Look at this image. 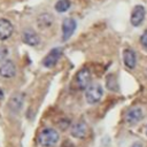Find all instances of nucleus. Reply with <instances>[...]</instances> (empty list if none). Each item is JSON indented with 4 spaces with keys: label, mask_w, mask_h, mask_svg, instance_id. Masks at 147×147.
Instances as JSON below:
<instances>
[{
    "label": "nucleus",
    "mask_w": 147,
    "mask_h": 147,
    "mask_svg": "<svg viewBox=\"0 0 147 147\" xmlns=\"http://www.w3.org/2000/svg\"><path fill=\"white\" fill-rule=\"evenodd\" d=\"M60 140V134L55 129L45 127L38 134V142L42 147H54Z\"/></svg>",
    "instance_id": "1"
},
{
    "label": "nucleus",
    "mask_w": 147,
    "mask_h": 147,
    "mask_svg": "<svg viewBox=\"0 0 147 147\" xmlns=\"http://www.w3.org/2000/svg\"><path fill=\"white\" fill-rule=\"evenodd\" d=\"M103 96V88L100 84L98 83H92L85 92V99L87 101V103L90 105H95L99 101H101Z\"/></svg>",
    "instance_id": "2"
},
{
    "label": "nucleus",
    "mask_w": 147,
    "mask_h": 147,
    "mask_svg": "<svg viewBox=\"0 0 147 147\" xmlns=\"http://www.w3.org/2000/svg\"><path fill=\"white\" fill-rule=\"evenodd\" d=\"M91 80H92L91 71L87 68L80 69L76 75V85L79 90H86L92 84Z\"/></svg>",
    "instance_id": "3"
},
{
    "label": "nucleus",
    "mask_w": 147,
    "mask_h": 147,
    "mask_svg": "<svg viewBox=\"0 0 147 147\" xmlns=\"http://www.w3.org/2000/svg\"><path fill=\"white\" fill-rule=\"evenodd\" d=\"M76 28H77V22L74 18L71 17L64 18L62 22V40L63 41L69 40L70 37L74 34Z\"/></svg>",
    "instance_id": "4"
},
{
    "label": "nucleus",
    "mask_w": 147,
    "mask_h": 147,
    "mask_svg": "<svg viewBox=\"0 0 147 147\" xmlns=\"http://www.w3.org/2000/svg\"><path fill=\"white\" fill-rule=\"evenodd\" d=\"M144 117V113H142V109L139 108V107H133V108H130L125 115H124V121L126 124H136L138 122H140Z\"/></svg>",
    "instance_id": "5"
},
{
    "label": "nucleus",
    "mask_w": 147,
    "mask_h": 147,
    "mask_svg": "<svg viewBox=\"0 0 147 147\" xmlns=\"http://www.w3.org/2000/svg\"><path fill=\"white\" fill-rule=\"evenodd\" d=\"M62 55V51L61 48H53L48 52V54L44 57L42 60V65L45 68H53L60 60Z\"/></svg>",
    "instance_id": "6"
},
{
    "label": "nucleus",
    "mask_w": 147,
    "mask_h": 147,
    "mask_svg": "<svg viewBox=\"0 0 147 147\" xmlns=\"http://www.w3.org/2000/svg\"><path fill=\"white\" fill-rule=\"evenodd\" d=\"M145 15H146V10L144 8V6L141 5H138L133 8L132 13H131V18H130V22L133 26H139L142 22H144V18H145Z\"/></svg>",
    "instance_id": "7"
},
{
    "label": "nucleus",
    "mask_w": 147,
    "mask_h": 147,
    "mask_svg": "<svg viewBox=\"0 0 147 147\" xmlns=\"http://www.w3.org/2000/svg\"><path fill=\"white\" fill-rule=\"evenodd\" d=\"M15 75L16 65L11 60H7L0 65V76L2 78H13Z\"/></svg>",
    "instance_id": "8"
},
{
    "label": "nucleus",
    "mask_w": 147,
    "mask_h": 147,
    "mask_svg": "<svg viewBox=\"0 0 147 147\" xmlns=\"http://www.w3.org/2000/svg\"><path fill=\"white\" fill-rule=\"evenodd\" d=\"M14 31L13 24L6 20V18H0V40H6L8 39Z\"/></svg>",
    "instance_id": "9"
},
{
    "label": "nucleus",
    "mask_w": 147,
    "mask_h": 147,
    "mask_svg": "<svg viewBox=\"0 0 147 147\" xmlns=\"http://www.w3.org/2000/svg\"><path fill=\"white\" fill-rule=\"evenodd\" d=\"M123 62L125 64V67H127L129 69H133L137 64V56L133 49L131 48H125L123 51Z\"/></svg>",
    "instance_id": "10"
},
{
    "label": "nucleus",
    "mask_w": 147,
    "mask_h": 147,
    "mask_svg": "<svg viewBox=\"0 0 147 147\" xmlns=\"http://www.w3.org/2000/svg\"><path fill=\"white\" fill-rule=\"evenodd\" d=\"M22 40H23L24 44H26L29 46H37L39 44V41H40L38 34L33 30H30V29L25 30L22 33Z\"/></svg>",
    "instance_id": "11"
},
{
    "label": "nucleus",
    "mask_w": 147,
    "mask_h": 147,
    "mask_svg": "<svg viewBox=\"0 0 147 147\" xmlns=\"http://www.w3.org/2000/svg\"><path fill=\"white\" fill-rule=\"evenodd\" d=\"M71 136L78 139H82L87 133V126L84 122H77L71 126Z\"/></svg>",
    "instance_id": "12"
},
{
    "label": "nucleus",
    "mask_w": 147,
    "mask_h": 147,
    "mask_svg": "<svg viewBox=\"0 0 147 147\" xmlns=\"http://www.w3.org/2000/svg\"><path fill=\"white\" fill-rule=\"evenodd\" d=\"M23 100H24V95L22 93H16L9 100V108L11 110L18 111L23 106Z\"/></svg>",
    "instance_id": "13"
},
{
    "label": "nucleus",
    "mask_w": 147,
    "mask_h": 147,
    "mask_svg": "<svg viewBox=\"0 0 147 147\" xmlns=\"http://www.w3.org/2000/svg\"><path fill=\"white\" fill-rule=\"evenodd\" d=\"M37 24L40 29H46L49 28L53 24V16L48 13H44L41 15H39L38 20H37Z\"/></svg>",
    "instance_id": "14"
},
{
    "label": "nucleus",
    "mask_w": 147,
    "mask_h": 147,
    "mask_svg": "<svg viewBox=\"0 0 147 147\" xmlns=\"http://www.w3.org/2000/svg\"><path fill=\"white\" fill-rule=\"evenodd\" d=\"M70 8V1L69 0H59L55 3V10L59 13H64Z\"/></svg>",
    "instance_id": "15"
},
{
    "label": "nucleus",
    "mask_w": 147,
    "mask_h": 147,
    "mask_svg": "<svg viewBox=\"0 0 147 147\" xmlns=\"http://www.w3.org/2000/svg\"><path fill=\"white\" fill-rule=\"evenodd\" d=\"M107 88L110 91H117L118 85H117V80H116L115 76L110 75L107 77Z\"/></svg>",
    "instance_id": "16"
},
{
    "label": "nucleus",
    "mask_w": 147,
    "mask_h": 147,
    "mask_svg": "<svg viewBox=\"0 0 147 147\" xmlns=\"http://www.w3.org/2000/svg\"><path fill=\"white\" fill-rule=\"evenodd\" d=\"M140 42H141L142 47H144L145 49H147V30H145L144 33L141 34V37H140Z\"/></svg>",
    "instance_id": "17"
},
{
    "label": "nucleus",
    "mask_w": 147,
    "mask_h": 147,
    "mask_svg": "<svg viewBox=\"0 0 147 147\" xmlns=\"http://www.w3.org/2000/svg\"><path fill=\"white\" fill-rule=\"evenodd\" d=\"M8 54V49L5 46H0V60H3Z\"/></svg>",
    "instance_id": "18"
},
{
    "label": "nucleus",
    "mask_w": 147,
    "mask_h": 147,
    "mask_svg": "<svg viewBox=\"0 0 147 147\" xmlns=\"http://www.w3.org/2000/svg\"><path fill=\"white\" fill-rule=\"evenodd\" d=\"M3 96H5V94H3V90L0 87V101L3 99Z\"/></svg>",
    "instance_id": "19"
},
{
    "label": "nucleus",
    "mask_w": 147,
    "mask_h": 147,
    "mask_svg": "<svg viewBox=\"0 0 147 147\" xmlns=\"http://www.w3.org/2000/svg\"><path fill=\"white\" fill-rule=\"evenodd\" d=\"M132 147H142V145H141L140 142H134V144L132 145Z\"/></svg>",
    "instance_id": "20"
},
{
    "label": "nucleus",
    "mask_w": 147,
    "mask_h": 147,
    "mask_svg": "<svg viewBox=\"0 0 147 147\" xmlns=\"http://www.w3.org/2000/svg\"><path fill=\"white\" fill-rule=\"evenodd\" d=\"M145 133H146V136H147V125H146V127H145Z\"/></svg>",
    "instance_id": "21"
}]
</instances>
